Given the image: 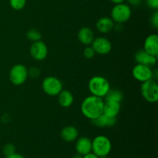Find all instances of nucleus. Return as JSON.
Listing matches in <instances>:
<instances>
[{
	"label": "nucleus",
	"mask_w": 158,
	"mask_h": 158,
	"mask_svg": "<svg viewBox=\"0 0 158 158\" xmlns=\"http://www.w3.org/2000/svg\"><path fill=\"white\" fill-rule=\"evenodd\" d=\"M104 101L103 98L90 95L86 97L81 103L82 114L89 120H92L103 114Z\"/></svg>",
	"instance_id": "1"
},
{
	"label": "nucleus",
	"mask_w": 158,
	"mask_h": 158,
	"mask_svg": "<svg viewBox=\"0 0 158 158\" xmlns=\"http://www.w3.org/2000/svg\"><path fill=\"white\" fill-rule=\"evenodd\" d=\"M88 88L91 95L103 98L110 89V85L107 79L102 76H95L89 80Z\"/></svg>",
	"instance_id": "2"
},
{
	"label": "nucleus",
	"mask_w": 158,
	"mask_h": 158,
	"mask_svg": "<svg viewBox=\"0 0 158 158\" xmlns=\"http://www.w3.org/2000/svg\"><path fill=\"white\" fill-rule=\"evenodd\" d=\"M112 150V143L107 137L99 135L92 140V152L99 157L108 156Z\"/></svg>",
	"instance_id": "3"
},
{
	"label": "nucleus",
	"mask_w": 158,
	"mask_h": 158,
	"mask_svg": "<svg viewBox=\"0 0 158 158\" xmlns=\"http://www.w3.org/2000/svg\"><path fill=\"white\" fill-rule=\"evenodd\" d=\"M132 10L131 6L126 3L116 4L111 10V17L113 21L116 23L123 24L131 19Z\"/></svg>",
	"instance_id": "4"
},
{
	"label": "nucleus",
	"mask_w": 158,
	"mask_h": 158,
	"mask_svg": "<svg viewBox=\"0 0 158 158\" xmlns=\"http://www.w3.org/2000/svg\"><path fill=\"white\" fill-rule=\"evenodd\" d=\"M140 91L143 98L148 103H155L158 100V86L154 80L142 83Z\"/></svg>",
	"instance_id": "5"
},
{
	"label": "nucleus",
	"mask_w": 158,
	"mask_h": 158,
	"mask_svg": "<svg viewBox=\"0 0 158 158\" xmlns=\"http://www.w3.org/2000/svg\"><path fill=\"white\" fill-rule=\"evenodd\" d=\"M28 78V69L23 64H16L9 71V80L15 86L23 85Z\"/></svg>",
	"instance_id": "6"
},
{
	"label": "nucleus",
	"mask_w": 158,
	"mask_h": 158,
	"mask_svg": "<svg viewBox=\"0 0 158 158\" xmlns=\"http://www.w3.org/2000/svg\"><path fill=\"white\" fill-rule=\"evenodd\" d=\"M42 88L46 94L49 96H57L63 89L61 80L55 77H47L43 80Z\"/></svg>",
	"instance_id": "7"
},
{
	"label": "nucleus",
	"mask_w": 158,
	"mask_h": 158,
	"mask_svg": "<svg viewBox=\"0 0 158 158\" xmlns=\"http://www.w3.org/2000/svg\"><path fill=\"white\" fill-rule=\"evenodd\" d=\"M132 75L136 80L140 82V83L153 80L152 67L137 63L133 68Z\"/></svg>",
	"instance_id": "8"
},
{
	"label": "nucleus",
	"mask_w": 158,
	"mask_h": 158,
	"mask_svg": "<svg viewBox=\"0 0 158 158\" xmlns=\"http://www.w3.org/2000/svg\"><path fill=\"white\" fill-rule=\"evenodd\" d=\"M31 56L36 61H43L47 57L48 48L44 42L42 40L34 42L29 49Z\"/></svg>",
	"instance_id": "9"
},
{
	"label": "nucleus",
	"mask_w": 158,
	"mask_h": 158,
	"mask_svg": "<svg viewBox=\"0 0 158 158\" xmlns=\"http://www.w3.org/2000/svg\"><path fill=\"white\" fill-rule=\"evenodd\" d=\"M93 49L96 53L99 55H107L112 50V44L108 39L105 37L100 36L94 38V41L91 43Z\"/></svg>",
	"instance_id": "10"
},
{
	"label": "nucleus",
	"mask_w": 158,
	"mask_h": 158,
	"mask_svg": "<svg viewBox=\"0 0 158 158\" xmlns=\"http://www.w3.org/2000/svg\"><path fill=\"white\" fill-rule=\"evenodd\" d=\"M134 58H135L136 62L138 64L145 65V66H150V67L155 66L157 62V56L151 55L143 49V50H139L138 52H136Z\"/></svg>",
	"instance_id": "11"
},
{
	"label": "nucleus",
	"mask_w": 158,
	"mask_h": 158,
	"mask_svg": "<svg viewBox=\"0 0 158 158\" xmlns=\"http://www.w3.org/2000/svg\"><path fill=\"white\" fill-rule=\"evenodd\" d=\"M75 144V149L77 154L82 156L92 152V140L86 137L77 138Z\"/></svg>",
	"instance_id": "12"
},
{
	"label": "nucleus",
	"mask_w": 158,
	"mask_h": 158,
	"mask_svg": "<svg viewBox=\"0 0 158 158\" xmlns=\"http://www.w3.org/2000/svg\"><path fill=\"white\" fill-rule=\"evenodd\" d=\"M143 50L151 55L158 56V35L157 34H151L148 35L143 43Z\"/></svg>",
	"instance_id": "13"
},
{
	"label": "nucleus",
	"mask_w": 158,
	"mask_h": 158,
	"mask_svg": "<svg viewBox=\"0 0 158 158\" xmlns=\"http://www.w3.org/2000/svg\"><path fill=\"white\" fill-rule=\"evenodd\" d=\"M91 123L95 127L99 128L111 127H114L117 123V118L116 117H110L105 114H101L97 118L91 120Z\"/></svg>",
	"instance_id": "14"
},
{
	"label": "nucleus",
	"mask_w": 158,
	"mask_h": 158,
	"mask_svg": "<svg viewBox=\"0 0 158 158\" xmlns=\"http://www.w3.org/2000/svg\"><path fill=\"white\" fill-rule=\"evenodd\" d=\"M77 38L80 43L85 46H89L94 40V32L89 27H83L79 30Z\"/></svg>",
	"instance_id": "15"
},
{
	"label": "nucleus",
	"mask_w": 158,
	"mask_h": 158,
	"mask_svg": "<svg viewBox=\"0 0 158 158\" xmlns=\"http://www.w3.org/2000/svg\"><path fill=\"white\" fill-rule=\"evenodd\" d=\"M115 23L110 17L105 16L100 18L96 23L97 29L101 33H108L114 29Z\"/></svg>",
	"instance_id": "16"
},
{
	"label": "nucleus",
	"mask_w": 158,
	"mask_h": 158,
	"mask_svg": "<svg viewBox=\"0 0 158 158\" xmlns=\"http://www.w3.org/2000/svg\"><path fill=\"white\" fill-rule=\"evenodd\" d=\"M120 103L114 101H106L103 105V114L110 117H117L120 111Z\"/></svg>",
	"instance_id": "17"
},
{
	"label": "nucleus",
	"mask_w": 158,
	"mask_h": 158,
	"mask_svg": "<svg viewBox=\"0 0 158 158\" xmlns=\"http://www.w3.org/2000/svg\"><path fill=\"white\" fill-rule=\"evenodd\" d=\"M60 136L64 141L68 143L73 142L78 138V130L73 126H66L63 128L60 133Z\"/></svg>",
	"instance_id": "18"
},
{
	"label": "nucleus",
	"mask_w": 158,
	"mask_h": 158,
	"mask_svg": "<svg viewBox=\"0 0 158 158\" xmlns=\"http://www.w3.org/2000/svg\"><path fill=\"white\" fill-rule=\"evenodd\" d=\"M57 97H58L59 103L63 107H69L73 103V95L70 91L67 90V89H62V91L57 95Z\"/></svg>",
	"instance_id": "19"
},
{
	"label": "nucleus",
	"mask_w": 158,
	"mask_h": 158,
	"mask_svg": "<svg viewBox=\"0 0 158 158\" xmlns=\"http://www.w3.org/2000/svg\"><path fill=\"white\" fill-rule=\"evenodd\" d=\"M104 98L106 101H114L121 103L123 100V94L119 89H110L107 94L105 96Z\"/></svg>",
	"instance_id": "20"
},
{
	"label": "nucleus",
	"mask_w": 158,
	"mask_h": 158,
	"mask_svg": "<svg viewBox=\"0 0 158 158\" xmlns=\"http://www.w3.org/2000/svg\"><path fill=\"white\" fill-rule=\"evenodd\" d=\"M26 37H27L28 40L32 41V43H34V42L41 40L42 34L41 32L39 30H37V29H31L26 32Z\"/></svg>",
	"instance_id": "21"
},
{
	"label": "nucleus",
	"mask_w": 158,
	"mask_h": 158,
	"mask_svg": "<svg viewBox=\"0 0 158 158\" xmlns=\"http://www.w3.org/2000/svg\"><path fill=\"white\" fill-rule=\"evenodd\" d=\"M9 5L14 10H21L26 5V0H9Z\"/></svg>",
	"instance_id": "22"
},
{
	"label": "nucleus",
	"mask_w": 158,
	"mask_h": 158,
	"mask_svg": "<svg viewBox=\"0 0 158 158\" xmlns=\"http://www.w3.org/2000/svg\"><path fill=\"white\" fill-rule=\"evenodd\" d=\"M2 152H3V154L6 156V157L12 155V154H13L14 153H15V145L12 144V143H7V144L5 145L4 148H3Z\"/></svg>",
	"instance_id": "23"
},
{
	"label": "nucleus",
	"mask_w": 158,
	"mask_h": 158,
	"mask_svg": "<svg viewBox=\"0 0 158 158\" xmlns=\"http://www.w3.org/2000/svg\"><path fill=\"white\" fill-rule=\"evenodd\" d=\"M96 52L92 46H87L83 50V55L86 59H92L95 56Z\"/></svg>",
	"instance_id": "24"
},
{
	"label": "nucleus",
	"mask_w": 158,
	"mask_h": 158,
	"mask_svg": "<svg viewBox=\"0 0 158 158\" xmlns=\"http://www.w3.org/2000/svg\"><path fill=\"white\" fill-rule=\"evenodd\" d=\"M40 71L38 68L36 67H32L29 69H28V77L30 78L35 79L40 76Z\"/></svg>",
	"instance_id": "25"
},
{
	"label": "nucleus",
	"mask_w": 158,
	"mask_h": 158,
	"mask_svg": "<svg viewBox=\"0 0 158 158\" xmlns=\"http://www.w3.org/2000/svg\"><path fill=\"white\" fill-rule=\"evenodd\" d=\"M151 26L154 28V29H157L158 28V12L155 11L154 14L152 15L151 19Z\"/></svg>",
	"instance_id": "26"
},
{
	"label": "nucleus",
	"mask_w": 158,
	"mask_h": 158,
	"mask_svg": "<svg viewBox=\"0 0 158 158\" xmlns=\"http://www.w3.org/2000/svg\"><path fill=\"white\" fill-rule=\"evenodd\" d=\"M147 5L151 9L157 10L158 8V0H147Z\"/></svg>",
	"instance_id": "27"
},
{
	"label": "nucleus",
	"mask_w": 158,
	"mask_h": 158,
	"mask_svg": "<svg viewBox=\"0 0 158 158\" xmlns=\"http://www.w3.org/2000/svg\"><path fill=\"white\" fill-rule=\"evenodd\" d=\"M142 0H127V2L128 4L131 5V6H137L141 3Z\"/></svg>",
	"instance_id": "28"
},
{
	"label": "nucleus",
	"mask_w": 158,
	"mask_h": 158,
	"mask_svg": "<svg viewBox=\"0 0 158 158\" xmlns=\"http://www.w3.org/2000/svg\"><path fill=\"white\" fill-rule=\"evenodd\" d=\"M83 158H100V157H99L98 156L96 155L95 154H94L93 152H90V153H89V154L83 155Z\"/></svg>",
	"instance_id": "29"
},
{
	"label": "nucleus",
	"mask_w": 158,
	"mask_h": 158,
	"mask_svg": "<svg viewBox=\"0 0 158 158\" xmlns=\"http://www.w3.org/2000/svg\"><path fill=\"white\" fill-rule=\"evenodd\" d=\"M6 158H25L24 157H23L22 154H18V153H14L13 154H12V155L9 156V157H7Z\"/></svg>",
	"instance_id": "30"
},
{
	"label": "nucleus",
	"mask_w": 158,
	"mask_h": 158,
	"mask_svg": "<svg viewBox=\"0 0 158 158\" xmlns=\"http://www.w3.org/2000/svg\"><path fill=\"white\" fill-rule=\"evenodd\" d=\"M125 1H126V0H110L111 2L114 3V5L120 4V3H123V2H124Z\"/></svg>",
	"instance_id": "31"
},
{
	"label": "nucleus",
	"mask_w": 158,
	"mask_h": 158,
	"mask_svg": "<svg viewBox=\"0 0 158 158\" xmlns=\"http://www.w3.org/2000/svg\"><path fill=\"white\" fill-rule=\"evenodd\" d=\"M73 158H83V156H82L81 154H79L77 153V154H75V155L73 157Z\"/></svg>",
	"instance_id": "32"
},
{
	"label": "nucleus",
	"mask_w": 158,
	"mask_h": 158,
	"mask_svg": "<svg viewBox=\"0 0 158 158\" xmlns=\"http://www.w3.org/2000/svg\"><path fill=\"white\" fill-rule=\"evenodd\" d=\"M100 158H109L107 157V156H104V157H100Z\"/></svg>",
	"instance_id": "33"
}]
</instances>
